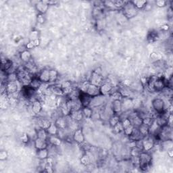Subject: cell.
I'll use <instances>...</instances> for the list:
<instances>
[{
  "label": "cell",
  "instance_id": "28",
  "mask_svg": "<svg viewBox=\"0 0 173 173\" xmlns=\"http://www.w3.org/2000/svg\"><path fill=\"white\" fill-rule=\"evenodd\" d=\"M122 108H126V111H128V110L130 109V108H132V101L131 99L126 98L124 99V102H122Z\"/></svg>",
  "mask_w": 173,
  "mask_h": 173
},
{
  "label": "cell",
  "instance_id": "16",
  "mask_svg": "<svg viewBox=\"0 0 173 173\" xmlns=\"http://www.w3.org/2000/svg\"><path fill=\"white\" fill-rule=\"evenodd\" d=\"M31 110L35 114H38L42 110V105L39 100H35L31 105Z\"/></svg>",
  "mask_w": 173,
  "mask_h": 173
},
{
  "label": "cell",
  "instance_id": "12",
  "mask_svg": "<svg viewBox=\"0 0 173 173\" xmlns=\"http://www.w3.org/2000/svg\"><path fill=\"white\" fill-rule=\"evenodd\" d=\"M112 109L113 110V112L114 114L118 115L119 113H120L122 110V101L121 100H114L112 102Z\"/></svg>",
  "mask_w": 173,
  "mask_h": 173
},
{
  "label": "cell",
  "instance_id": "27",
  "mask_svg": "<svg viewBox=\"0 0 173 173\" xmlns=\"http://www.w3.org/2000/svg\"><path fill=\"white\" fill-rule=\"evenodd\" d=\"M132 4L135 5V7L137 10L139 9H143L145 7V5H147V1H140V0H138V1H132Z\"/></svg>",
  "mask_w": 173,
  "mask_h": 173
},
{
  "label": "cell",
  "instance_id": "38",
  "mask_svg": "<svg viewBox=\"0 0 173 173\" xmlns=\"http://www.w3.org/2000/svg\"><path fill=\"white\" fill-rule=\"evenodd\" d=\"M8 157V154L5 151H1L0 152V160H5Z\"/></svg>",
  "mask_w": 173,
  "mask_h": 173
},
{
  "label": "cell",
  "instance_id": "45",
  "mask_svg": "<svg viewBox=\"0 0 173 173\" xmlns=\"http://www.w3.org/2000/svg\"><path fill=\"white\" fill-rule=\"evenodd\" d=\"M161 29H162V30H163L164 31H167L169 29V26L168 25H164L162 26Z\"/></svg>",
  "mask_w": 173,
  "mask_h": 173
},
{
  "label": "cell",
  "instance_id": "1",
  "mask_svg": "<svg viewBox=\"0 0 173 173\" xmlns=\"http://www.w3.org/2000/svg\"><path fill=\"white\" fill-rule=\"evenodd\" d=\"M152 163V156L147 152H141L139 156V165L141 170H148Z\"/></svg>",
  "mask_w": 173,
  "mask_h": 173
},
{
  "label": "cell",
  "instance_id": "35",
  "mask_svg": "<svg viewBox=\"0 0 173 173\" xmlns=\"http://www.w3.org/2000/svg\"><path fill=\"white\" fill-rule=\"evenodd\" d=\"M38 35L39 33L37 31H33L30 33V35H29V38H30L31 41H35V40L38 39Z\"/></svg>",
  "mask_w": 173,
  "mask_h": 173
},
{
  "label": "cell",
  "instance_id": "46",
  "mask_svg": "<svg viewBox=\"0 0 173 173\" xmlns=\"http://www.w3.org/2000/svg\"><path fill=\"white\" fill-rule=\"evenodd\" d=\"M33 41V43H34V45L35 47H37V46L39 45L40 40L39 39H36V40H35V41Z\"/></svg>",
  "mask_w": 173,
  "mask_h": 173
},
{
  "label": "cell",
  "instance_id": "25",
  "mask_svg": "<svg viewBox=\"0 0 173 173\" xmlns=\"http://www.w3.org/2000/svg\"><path fill=\"white\" fill-rule=\"evenodd\" d=\"M120 118L119 115L114 114V115L112 116L110 118V120H109L110 126H112V127H114L118 123L120 122Z\"/></svg>",
  "mask_w": 173,
  "mask_h": 173
},
{
  "label": "cell",
  "instance_id": "21",
  "mask_svg": "<svg viewBox=\"0 0 173 173\" xmlns=\"http://www.w3.org/2000/svg\"><path fill=\"white\" fill-rule=\"evenodd\" d=\"M56 124L57 125L58 128L60 129H64L67 124V121L66 118H64L63 117H59L56 120Z\"/></svg>",
  "mask_w": 173,
  "mask_h": 173
},
{
  "label": "cell",
  "instance_id": "42",
  "mask_svg": "<svg viewBox=\"0 0 173 173\" xmlns=\"http://www.w3.org/2000/svg\"><path fill=\"white\" fill-rule=\"evenodd\" d=\"M156 5H157V6L158 7H164L165 6L166 4V1H162V0H159V1H157L156 2Z\"/></svg>",
  "mask_w": 173,
  "mask_h": 173
},
{
  "label": "cell",
  "instance_id": "40",
  "mask_svg": "<svg viewBox=\"0 0 173 173\" xmlns=\"http://www.w3.org/2000/svg\"><path fill=\"white\" fill-rule=\"evenodd\" d=\"M37 22L40 24H43L45 23V18H44L43 14H39L37 15Z\"/></svg>",
  "mask_w": 173,
  "mask_h": 173
},
{
  "label": "cell",
  "instance_id": "37",
  "mask_svg": "<svg viewBox=\"0 0 173 173\" xmlns=\"http://www.w3.org/2000/svg\"><path fill=\"white\" fill-rule=\"evenodd\" d=\"M113 128H114L115 130L117 132H122V131H123V130H124V128H123L122 122H121L118 123V124L116 125L114 127H113Z\"/></svg>",
  "mask_w": 173,
  "mask_h": 173
},
{
  "label": "cell",
  "instance_id": "11",
  "mask_svg": "<svg viewBox=\"0 0 173 173\" xmlns=\"http://www.w3.org/2000/svg\"><path fill=\"white\" fill-rule=\"evenodd\" d=\"M73 139L75 142L78 143H83L85 141V136L81 129H77L73 134Z\"/></svg>",
  "mask_w": 173,
  "mask_h": 173
},
{
  "label": "cell",
  "instance_id": "20",
  "mask_svg": "<svg viewBox=\"0 0 173 173\" xmlns=\"http://www.w3.org/2000/svg\"><path fill=\"white\" fill-rule=\"evenodd\" d=\"M12 62L8 59L1 60V71L7 72L12 67Z\"/></svg>",
  "mask_w": 173,
  "mask_h": 173
},
{
  "label": "cell",
  "instance_id": "33",
  "mask_svg": "<svg viewBox=\"0 0 173 173\" xmlns=\"http://www.w3.org/2000/svg\"><path fill=\"white\" fill-rule=\"evenodd\" d=\"M112 97L114 100H122V95L120 93L119 91H115L114 93H112Z\"/></svg>",
  "mask_w": 173,
  "mask_h": 173
},
{
  "label": "cell",
  "instance_id": "5",
  "mask_svg": "<svg viewBox=\"0 0 173 173\" xmlns=\"http://www.w3.org/2000/svg\"><path fill=\"white\" fill-rule=\"evenodd\" d=\"M92 98L93 97L88 95L87 93H84V92H83L80 90V94H79V99L81 103L83 108L89 106L90 104H91Z\"/></svg>",
  "mask_w": 173,
  "mask_h": 173
},
{
  "label": "cell",
  "instance_id": "30",
  "mask_svg": "<svg viewBox=\"0 0 173 173\" xmlns=\"http://www.w3.org/2000/svg\"><path fill=\"white\" fill-rule=\"evenodd\" d=\"M39 128H44V129H47V128L49 127V126H50V124H51V122H49V120H41L39 121Z\"/></svg>",
  "mask_w": 173,
  "mask_h": 173
},
{
  "label": "cell",
  "instance_id": "23",
  "mask_svg": "<svg viewBox=\"0 0 173 173\" xmlns=\"http://www.w3.org/2000/svg\"><path fill=\"white\" fill-rule=\"evenodd\" d=\"M58 129L59 128H58V126H57L56 123H51L50 126L47 128V129L46 130H47L49 135H57L58 132Z\"/></svg>",
  "mask_w": 173,
  "mask_h": 173
},
{
  "label": "cell",
  "instance_id": "6",
  "mask_svg": "<svg viewBox=\"0 0 173 173\" xmlns=\"http://www.w3.org/2000/svg\"><path fill=\"white\" fill-rule=\"evenodd\" d=\"M113 85L110 83H104L99 86V91H100V95H106L109 93H112V89H113Z\"/></svg>",
  "mask_w": 173,
  "mask_h": 173
},
{
  "label": "cell",
  "instance_id": "41",
  "mask_svg": "<svg viewBox=\"0 0 173 173\" xmlns=\"http://www.w3.org/2000/svg\"><path fill=\"white\" fill-rule=\"evenodd\" d=\"M22 141H23V143H28L29 141V137L27 134H24L23 135H22V137H21Z\"/></svg>",
  "mask_w": 173,
  "mask_h": 173
},
{
  "label": "cell",
  "instance_id": "31",
  "mask_svg": "<svg viewBox=\"0 0 173 173\" xmlns=\"http://www.w3.org/2000/svg\"><path fill=\"white\" fill-rule=\"evenodd\" d=\"M81 162L83 165L88 166L91 163V160H90V158L89 156L85 154V155L83 156L81 158Z\"/></svg>",
  "mask_w": 173,
  "mask_h": 173
},
{
  "label": "cell",
  "instance_id": "7",
  "mask_svg": "<svg viewBox=\"0 0 173 173\" xmlns=\"http://www.w3.org/2000/svg\"><path fill=\"white\" fill-rule=\"evenodd\" d=\"M86 93L92 97L97 96V95H100V91H99V86L90 83L89 85V86H88V89H87V90H86Z\"/></svg>",
  "mask_w": 173,
  "mask_h": 173
},
{
  "label": "cell",
  "instance_id": "14",
  "mask_svg": "<svg viewBox=\"0 0 173 173\" xmlns=\"http://www.w3.org/2000/svg\"><path fill=\"white\" fill-rule=\"evenodd\" d=\"M7 92L9 93L13 94L15 93L18 91V85L16 81H8L6 85Z\"/></svg>",
  "mask_w": 173,
  "mask_h": 173
},
{
  "label": "cell",
  "instance_id": "26",
  "mask_svg": "<svg viewBox=\"0 0 173 173\" xmlns=\"http://www.w3.org/2000/svg\"><path fill=\"white\" fill-rule=\"evenodd\" d=\"M82 112L84 116L87 118H89L92 117V116H93V110H92V109L89 106L83 108Z\"/></svg>",
  "mask_w": 173,
  "mask_h": 173
},
{
  "label": "cell",
  "instance_id": "36",
  "mask_svg": "<svg viewBox=\"0 0 173 173\" xmlns=\"http://www.w3.org/2000/svg\"><path fill=\"white\" fill-rule=\"evenodd\" d=\"M121 122H122L123 128H124H124H126V127H128V126H129L130 124H132L131 122H130V120L128 118H125V119L123 120Z\"/></svg>",
  "mask_w": 173,
  "mask_h": 173
},
{
  "label": "cell",
  "instance_id": "2",
  "mask_svg": "<svg viewBox=\"0 0 173 173\" xmlns=\"http://www.w3.org/2000/svg\"><path fill=\"white\" fill-rule=\"evenodd\" d=\"M123 13L126 18H132L137 15L138 10L132 2H128L126 4L123 5Z\"/></svg>",
  "mask_w": 173,
  "mask_h": 173
},
{
  "label": "cell",
  "instance_id": "10",
  "mask_svg": "<svg viewBox=\"0 0 173 173\" xmlns=\"http://www.w3.org/2000/svg\"><path fill=\"white\" fill-rule=\"evenodd\" d=\"M35 90L33 89L31 86L29 85H24L22 92H23V96L27 99H30L33 97V94H34Z\"/></svg>",
  "mask_w": 173,
  "mask_h": 173
},
{
  "label": "cell",
  "instance_id": "44",
  "mask_svg": "<svg viewBox=\"0 0 173 173\" xmlns=\"http://www.w3.org/2000/svg\"><path fill=\"white\" fill-rule=\"evenodd\" d=\"M151 58H152L153 60H156V61H158V54H156V53H152V55H151Z\"/></svg>",
  "mask_w": 173,
  "mask_h": 173
},
{
  "label": "cell",
  "instance_id": "34",
  "mask_svg": "<svg viewBox=\"0 0 173 173\" xmlns=\"http://www.w3.org/2000/svg\"><path fill=\"white\" fill-rule=\"evenodd\" d=\"M134 128H135V126H134L132 124H130L129 126H128V127L124 128L123 131H124V134L126 136H130L132 134V131H133Z\"/></svg>",
  "mask_w": 173,
  "mask_h": 173
},
{
  "label": "cell",
  "instance_id": "3",
  "mask_svg": "<svg viewBox=\"0 0 173 173\" xmlns=\"http://www.w3.org/2000/svg\"><path fill=\"white\" fill-rule=\"evenodd\" d=\"M152 107L158 113L161 114L164 111L165 103L161 98H155L152 101Z\"/></svg>",
  "mask_w": 173,
  "mask_h": 173
},
{
  "label": "cell",
  "instance_id": "18",
  "mask_svg": "<svg viewBox=\"0 0 173 173\" xmlns=\"http://www.w3.org/2000/svg\"><path fill=\"white\" fill-rule=\"evenodd\" d=\"M41 84L42 82L41 81L39 78V77H33L32 79H31L30 85H30L33 89L37 90L41 86Z\"/></svg>",
  "mask_w": 173,
  "mask_h": 173
},
{
  "label": "cell",
  "instance_id": "43",
  "mask_svg": "<svg viewBox=\"0 0 173 173\" xmlns=\"http://www.w3.org/2000/svg\"><path fill=\"white\" fill-rule=\"evenodd\" d=\"M34 47H35V46L34 45V43H33V41H30L29 43H27V49H33L34 48Z\"/></svg>",
  "mask_w": 173,
  "mask_h": 173
},
{
  "label": "cell",
  "instance_id": "47",
  "mask_svg": "<svg viewBox=\"0 0 173 173\" xmlns=\"http://www.w3.org/2000/svg\"><path fill=\"white\" fill-rule=\"evenodd\" d=\"M172 149H169V150H168V155L169 156V157L172 158Z\"/></svg>",
  "mask_w": 173,
  "mask_h": 173
},
{
  "label": "cell",
  "instance_id": "19",
  "mask_svg": "<svg viewBox=\"0 0 173 173\" xmlns=\"http://www.w3.org/2000/svg\"><path fill=\"white\" fill-rule=\"evenodd\" d=\"M38 158L41 160H47V158L49 157V151L47 148L43 149V150H38L37 154Z\"/></svg>",
  "mask_w": 173,
  "mask_h": 173
},
{
  "label": "cell",
  "instance_id": "8",
  "mask_svg": "<svg viewBox=\"0 0 173 173\" xmlns=\"http://www.w3.org/2000/svg\"><path fill=\"white\" fill-rule=\"evenodd\" d=\"M49 4L47 3V1H39L35 5L36 10L38 11V12L41 14H44L47 12V11L49 9Z\"/></svg>",
  "mask_w": 173,
  "mask_h": 173
},
{
  "label": "cell",
  "instance_id": "9",
  "mask_svg": "<svg viewBox=\"0 0 173 173\" xmlns=\"http://www.w3.org/2000/svg\"><path fill=\"white\" fill-rule=\"evenodd\" d=\"M48 143H47V140L45 139H40V138L37 137L35 140V147L37 150H43V149L47 148Z\"/></svg>",
  "mask_w": 173,
  "mask_h": 173
},
{
  "label": "cell",
  "instance_id": "22",
  "mask_svg": "<svg viewBox=\"0 0 173 173\" xmlns=\"http://www.w3.org/2000/svg\"><path fill=\"white\" fill-rule=\"evenodd\" d=\"M48 137H49V135H48V133H47L46 129H44V128H39L37 130V137L40 138V139H45V140H47Z\"/></svg>",
  "mask_w": 173,
  "mask_h": 173
},
{
  "label": "cell",
  "instance_id": "13",
  "mask_svg": "<svg viewBox=\"0 0 173 173\" xmlns=\"http://www.w3.org/2000/svg\"><path fill=\"white\" fill-rule=\"evenodd\" d=\"M39 78L42 83H49L50 81V74H49V70H43L39 75Z\"/></svg>",
  "mask_w": 173,
  "mask_h": 173
},
{
  "label": "cell",
  "instance_id": "24",
  "mask_svg": "<svg viewBox=\"0 0 173 173\" xmlns=\"http://www.w3.org/2000/svg\"><path fill=\"white\" fill-rule=\"evenodd\" d=\"M138 129H139V132H141V134L143 137L149 135V126H147V125L142 123V124L138 127Z\"/></svg>",
  "mask_w": 173,
  "mask_h": 173
},
{
  "label": "cell",
  "instance_id": "32",
  "mask_svg": "<svg viewBox=\"0 0 173 173\" xmlns=\"http://www.w3.org/2000/svg\"><path fill=\"white\" fill-rule=\"evenodd\" d=\"M52 92L54 93V94L56 95H62L64 94V91L62 86H55V87L53 88Z\"/></svg>",
  "mask_w": 173,
  "mask_h": 173
},
{
  "label": "cell",
  "instance_id": "17",
  "mask_svg": "<svg viewBox=\"0 0 173 173\" xmlns=\"http://www.w3.org/2000/svg\"><path fill=\"white\" fill-rule=\"evenodd\" d=\"M20 57H21V59L22 60V61H23L25 63H29V62H31V58H32V56H31V52L27 49H25L23 50L20 54Z\"/></svg>",
  "mask_w": 173,
  "mask_h": 173
},
{
  "label": "cell",
  "instance_id": "15",
  "mask_svg": "<svg viewBox=\"0 0 173 173\" xmlns=\"http://www.w3.org/2000/svg\"><path fill=\"white\" fill-rule=\"evenodd\" d=\"M47 140L53 146H60L62 143V139L57 135H49Z\"/></svg>",
  "mask_w": 173,
  "mask_h": 173
},
{
  "label": "cell",
  "instance_id": "29",
  "mask_svg": "<svg viewBox=\"0 0 173 173\" xmlns=\"http://www.w3.org/2000/svg\"><path fill=\"white\" fill-rule=\"evenodd\" d=\"M49 74H50V81L49 83H54L58 78V73L55 70H49Z\"/></svg>",
  "mask_w": 173,
  "mask_h": 173
},
{
  "label": "cell",
  "instance_id": "4",
  "mask_svg": "<svg viewBox=\"0 0 173 173\" xmlns=\"http://www.w3.org/2000/svg\"><path fill=\"white\" fill-rule=\"evenodd\" d=\"M142 143L143 150L148 152V151H150L154 148L155 143H154V140L152 139V136L149 135L143 138Z\"/></svg>",
  "mask_w": 173,
  "mask_h": 173
},
{
  "label": "cell",
  "instance_id": "39",
  "mask_svg": "<svg viewBox=\"0 0 173 173\" xmlns=\"http://www.w3.org/2000/svg\"><path fill=\"white\" fill-rule=\"evenodd\" d=\"M17 77H16V73H12V74H9L8 76V81H16Z\"/></svg>",
  "mask_w": 173,
  "mask_h": 173
}]
</instances>
